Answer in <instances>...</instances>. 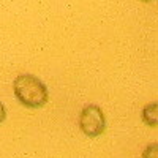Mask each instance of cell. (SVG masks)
I'll list each match as a JSON object with an SVG mask.
<instances>
[{
  "mask_svg": "<svg viewBox=\"0 0 158 158\" xmlns=\"http://www.w3.org/2000/svg\"><path fill=\"white\" fill-rule=\"evenodd\" d=\"M142 158H158V142L149 144L142 152Z\"/></svg>",
  "mask_w": 158,
  "mask_h": 158,
  "instance_id": "277c9868",
  "label": "cell"
},
{
  "mask_svg": "<svg viewBox=\"0 0 158 158\" xmlns=\"http://www.w3.org/2000/svg\"><path fill=\"white\" fill-rule=\"evenodd\" d=\"M5 117H6V111H5V106L2 104V101H0V123H3Z\"/></svg>",
  "mask_w": 158,
  "mask_h": 158,
  "instance_id": "5b68a950",
  "label": "cell"
},
{
  "mask_svg": "<svg viewBox=\"0 0 158 158\" xmlns=\"http://www.w3.org/2000/svg\"><path fill=\"white\" fill-rule=\"evenodd\" d=\"M15 95L25 108H43L49 100L46 85L33 74H19L13 82Z\"/></svg>",
  "mask_w": 158,
  "mask_h": 158,
  "instance_id": "6da1fadb",
  "label": "cell"
},
{
  "mask_svg": "<svg viewBox=\"0 0 158 158\" xmlns=\"http://www.w3.org/2000/svg\"><path fill=\"white\" fill-rule=\"evenodd\" d=\"M142 122L149 127H158V103H149L142 108Z\"/></svg>",
  "mask_w": 158,
  "mask_h": 158,
  "instance_id": "3957f363",
  "label": "cell"
},
{
  "mask_svg": "<svg viewBox=\"0 0 158 158\" xmlns=\"http://www.w3.org/2000/svg\"><path fill=\"white\" fill-rule=\"evenodd\" d=\"M79 127L81 131L89 136V138H97L104 133L106 128V118L97 104H87L85 108H82L81 115H79Z\"/></svg>",
  "mask_w": 158,
  "mask_h": 158,
  "instance_id": "7a4b0ae2",
  "label": "cell"
},
{
  "mask_svg": "<svg viewBox=\"0 0 158 158\" xmlns=\"http://www.w3.org/2000/svg\"><path fill=\"white\" fill-rule=\"evenodd\" d=\"M141 2H150V0H141Z\"/></svg>",
  "mask_w": 158,
  "mask_h": 158,
  "instance_id": "8992f818",
  "label": "cell"
}]
</instances>
